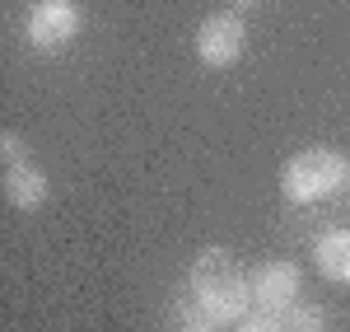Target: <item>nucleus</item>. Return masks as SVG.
I'll return each mask as SVG.
<instances>
[{
  "mask_svg": "<svg viewBox=\"0 0 350 332\" xmlns=\"http://www.w3.org/2000/svg\"><path fill=\"white\" fill-rule=\"evenodd\" d=\"M187 295L196 314H206L219 328H234L252 314V272H243L229 248H206L187 272Z\"/></svg>",
  "mask_w": 350,
  "mask_h": 332,
  "instance_id": "obj_1",
  "label": "nucleus"
},
{
  "mask_svg": "<svg viewBox=\"0 0 350 332\" xmlns=\"http://www.w3.org/2000/svg\"><path fill=\"white\" fill-rule=\"evenodd\" d=\"M350 183V159L332 145H308L280 164V196L290 206H318Z\"/></svg>",
  "mask_w": 350,
  "mask_h": 332,
  "instance_id": "obj_2",
  "label": "nucleus"
},
{
  "mask_svg": "<svg viewBox=\"0 0 350 332\" xmlns=\"http://www.w3.org/2000/svg\"><path fill=\"white\" fill-rule=\"evenodd\" d=\"M84 33L80 0H33L24 14V38L33 52H66Z\"/></svg>",
  "mask_w": 350,
  "mask_h": 332,
  "instance_id": "obj_3",
  "label": "nucleus"
},
{
  "mask_svg": "<svg viewBox=\"0 0 350 332\" xmlns=\"http://www.w3.org/2000/svg\"><path fill=\"white\" fill-rule=\"evenodd\" d=\"M191 47H196V61L211 66V71L239 66L243 47H247V28H243L239 10H215V14H206L201 28H196V38H191Z\"/></svg>",
  "mask_w": 350,
  "mask_h": 332,
  "instance_id": "obj_4",
  "label": "nucleus"
},
{
  "mask_svg": "<svg viewBox=\"0 0 350 332\" xmlns=\"http://www.w3.org/2000/svg\"><path fill=\"white\" fill-rule=\"evenodd\" d=\"M299 290H304V272L290 257H271L252 272V309H262V314L280 318L285 309L299 305Z\"/></svg>",
  "mask_w": 350,
  "mask_h": 332,
  "instance_id": "obj_5",
  "label": "nucleus"
},
{
  "mask_svg": "<svg viewBox=\"0 0 350 332\" xmlns=\"http://www.w3.org/2000/svg\"><path fill=\"white\" fill-rule=\"evenodd\" d=\"M47 196H52V183H47V173L33 164V159L5 164V201H10L14 211H38Z\"/></svg>",
  "mask_w": 350,
  "mask_h": 332,
  "instance_id": "obj_6",
  "label": "nucleus"
},
{
  "mask_svg": "<svg viewBox=\"0 0 350 332\" xmlns=\"http://www.w3.org/2000/svg\"><path fill=\"white\" fill-rule=\"evenodd\" d=\"M313 267L332 285H350V229H327L313 244Z\"/></svg>",
  "mask_w": 350,
  "mask_h": 332,
  "instance_id": "obj_7",
  "label": "nucleus"
},
{
  "mask_svg": "<svg viewBox=\"0 0 350 332\" xmlns=\"http://www.w3.org/2000/svg\"><path fill=\"white\" fill-rule=\"evenodd\" d=\"M280 323H285V332H332L327 309L323 305H304V300H299L295 309H285V314H280Z\"/></svg>",
  "mask_w": 350,
  "mask_h": 332,
  "instance_id": "obj_8",
  "label": "nucleus"
},
{
  "mask_svg": "<svg viewBox=\"0 0 350 332\" xmlns=\"http://www.w3.org/2000/svg\"><path fill=\"white\" fill-rule=\"evenodd\" d=\"M229 332H285V323L275 318V314H262V309H252L247 318H239Z\"/></svg>",
  "mask_w": 350,
  "mask_h": 332,
  "instance_id": "obj_9",
  "label": "nucleus"
},
{
  "mask_svg": "<svg viewBox=\"0 0 350 332\" xmlns=\"http://www.w3.org/2000/svg\"><path fill=\"white\" fill-rule=\"evenodd\" d=\"M0 155H5V164H24V159H28V145L14 136V131H5V136H0Z\"/></svg>",
  "mask_w": 350,
  "mask_h": 332,
  "instance_id": "obj_10",
  "label": "nucleus"
},
{
  "mask_svg": "<svg viewBox=\"0 0 350 332\" xmlns=\"http://www.w3.org/2000/svg\"><path fill=\"white\" fill-rule=\"evenodd\" d=\"M173 332H224V328H219V323H211L206 314H196V309H191V314H183V318H178V328H173Z\"/></svg>",
  "mask_w": 350,
  "mask_h": 332,
  "instance_id": "obj_11",
  "label": "nucleus"
},
{
  "mask_svg": "<svg viewBox=\"0 0 350 332\" xmlns=\"http://www.w3.org/2000/svg\"><path fill=\"white\" fill-rule=\"evenodd\" d=\"M229 5H234V10L243 14V10H257V5H267V0H229Z\"/></svg>",
  "mask_w": 350,
  "mask_h": 332,
  "instance_id": "obj_12",
  "label": "nucleus"
},
{
  "mask_svg": "<svg viewBox=\"0 0 350 332\" xmlns=\"http://www.w3.org/2000/svg\"><path fill=\"white\" fill-rule=\"evenodd\" d=\"M346 188H350V183H346Z\"/></svg>",
  "mask_w": 350,
  "mask_h": 332,
  "instance_id": "obj_13",
  "label": "nucleus"
}]
</instances>
